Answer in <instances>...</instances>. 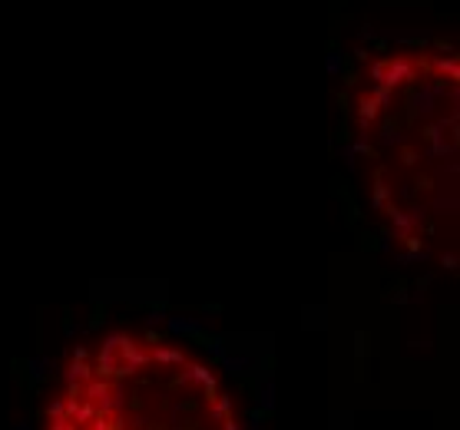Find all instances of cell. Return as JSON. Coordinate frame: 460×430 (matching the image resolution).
Wrapping results in <instances>:
<instances>
[{
  "label": "cell",
  "instance_id": "8fae6325",
  "mask_svg": "<svg viewBox=\"0 0 460 430\" xmlns=\"http://www.w3.org/2000/svg\"><path fill=\"white\" fill-rule=\"evenodd\" d=\"M47 368H50V361H37V364H30V377H43V374H47Z\"/></svg>",
  "mask_w": 460,
  "mask_h": 430
},
{
  "label": "cell",
  "instance_id": "7c38bea8",
  "mask_svg": "<svg viewBox=\"0 0 460 430\" xmlns=\"http://www.w3.org/2000/svg\"><path fill=\"white\" fill-rule=\"evenodd\" d=\"M93 430H119V427H113V424H110V420H106V417L99 414V417L93 420Z\"/></svg>",
  "mask_w": 460,
  "mask_h": 430
},
{
  "label": "cell",
  "instance_id": "6da1fadb",
  "mask_svg": "<svg viewBox=\"0 0 460 430\" xmlns=\"http://www.w3.org/2000/svg\"><path fill=\"white\" fill-rule=\"evenodd\" d=\"M189 381H199V384H202V387H206L209 394L215 391V377H212L209 368H202V364H192V368H189V371H186L182 377H175V387H186Z\"/></svg>",
  "mask_w": 460,
  "mask_h": 430
},
{
  "label": "cell",
  "instance_id": "7a4b0ae2",
  "mask_svg": "<svg viewBox=\"0 0 460 430\" xmlns=\"http://www.w3.org/2000/svg\"><path fill=\"white\" fill-rule=\"evenodd\" d=\"M90 374H93V371H90L86 364H80V361H73V368L66 371V381H70V384H73V381H90Z\"/></svg>",
  "mask_w": 460,
  "mask_h": 430
},
{
  "label": "cell",
  "instance_id": "5bb4252c",
  "mask_svg": "<svg viewBox=\"0 0 460 430\" xmlns=\"http://www.w3.org/2000/svg\"><path fill=\"white\" fill-rule=\"evenodd\" d=\"M14 430H30V424H17V427H14Z\"/></svg>",
  "mask_w": 460,
  "mask_h": 430
},
{
  "label": "cell",
  "instance_id": "277c9868",
  "mask_svg": "<svg viewBox=\"0 0 460 430\" xmlns=\"http://www.w3.org/2000/svg\"><path fill=\"white\" fill-rule=\"evenodd\" d=\"M86 394H90V401H103V397L110 394V384H106V381H96V384L86 387Z\"/></svg>",
  "mask_w": 460,
  "mask_h": 430
},
{
  "label": "cell",
  "instance_id": "3957f363",
  "mask_svg": "<svg viewBox=\"0 0 460 430\" xmlns=\"http://www.w3.org/2000/svg\"><path fill=\"white\" fill-rule=\"evenodd\" d=\"M93 417H96L93 404H77V411H73V420H77V424H86V420H93Z\"/></svg>",
  "mask_w": 460,
  "mask_h": 430
},
{
  "label": "cell",
  "instance_id": "4fadbf2b",
  "mask_svg": "<svg viewBox=\"0 0 460 430\" xmlns=\"http://www.w3.org/2000/svg\"><path fill=\"white\" fill-rule=\"evenodd\" d=\"M222 430H242V424H235V420H226V427Z\"/></svg>",
  "mask_w": 460,
  "mask_h": 430
},
{
  "label": "cell",
  "instance_id": "9c48e42d",
  "mask_svg": "<svg viewBox=\"0 0 460 430\" xmlns=\"http://www.w3.org/2000/svg\"><path fill=\"white\" fill-rule=\"evenodd\" d=\"M47 430H77V424H70V417H53V424Z\"/></svg>",
  "mask_w": 460,
  "mask_h": 430
},
{
  "label": "cell",
  "instance_id": "30bf717a",
  "mask_svg": "<svg viewBox=\"0 0 460 430\" xmlns=\"http://www.w3.org/2000/svg\"><path fill=\"white\" fill-rule=\"evenodd\" d=\"M63 411H66L63 401H50V404H47V417H63Z\"/></svg>",
  "mask_w": 460,
  "mask_h": 430
},
{
  "label": "cell",
  "instance_id": "5b68a950",
  "mask_svg": "<svg viewBox=\"0 0 460 430\" xmlns=\"http://www.w3.org/2000/svg\"><path fill=\"white\" fill-rule=\"evenodd\" d=\"M258 404H262L265 411H271V407H275V387H271V384H265V387L258 391Z\"/></svg>",
  "mask_w": 460,
  "mask_h": 430
},
{
  "label": "cell",
  "instance_id": "52a82bcc",
  "mask_svg": "<svg viewBox=\"0 0 460 430\" xmlns=\"http://www.w3.org/2000/svg\"><path fill=\"white\" fill-rule=\"evenodd\" d=\"M156 361H162V364H182V355H179V351H169V348H162V351H156Z\"/></svg>",
  "mask_w": 460,
  "mask_h": 430
},
{
  "label": "cell",
  "instance_id": "ba28073f",
  "mask_svg": "<svg viewBox=\"0 0 460 430\" xmlns=\"http://www.w3.org/2000/svg\"><path fill=\"white\" fill-rule=\"evenodd\" d=\"M229 407H232V401L226 397V394H222V397L215 401V407H212V417H215V420H222V417L229 414Z\"/></svg>",
  "mask_w": 460,
  "mask_h": 430
},
{
  "label": "cell",
  "instance_id": "8992f818",
  "mask_svg": "<svg viewBox=\"0 0 460 430\" xmlns=\"http://www.w3.org/2000/svg\"><path fill=\"white\" fill-rule=\"evenodd\" d=\"M249 364H252L249 357H226V368H229L232 374H242V371H245Z\"/></svg>",
  "mask_w": 460,
  "mask_h": 430
}]
</instances>
